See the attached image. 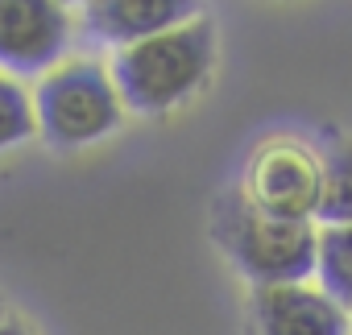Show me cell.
I'll use <instances>...</instances> for the list:
<instances>
[{
  "mask_svg": "<svg viewBox=\"0 0 352 335\" xmlns=\"http://www.w3.org/2000/svg\"><path fill=\"white\" fill-rule=\"evenodd\" d=\"M216 67V30L212 21L195 17L179 30H166L149 42L112 54V83L120 91L124 112L137 116H166L204 91Z\"/></svg>",
  "mask_w": 352,
  "mask_h": 335,
  "instance_id": "obj_1",
  "label": "cell"
},
{
  "mask_svg": "<svg viewBox=\"0 0 352 335\" xmlns=\"http://www.w3.org/2000/svg\"><path fill=\"white\" fill-rule=\"evenodd\" d=\"M212 236L224 249V257L241 269V277L253 281V290L307 286L315 277L319 228L315 224L270 220L257 207H249L241 191H232L216 203Z\"/></svg>",
  "mask_w": 352,
  "mask_h": 335,
  "instance_id": "obj_2",
  "label": "cell"
},
{
  "mask_svg": "<svg viewBox=\"0 0 352 335\" xmlns=\"http://www.w3.org/2000/svg\"><path fill=\"white\" fill-rule=\"evenodd\" d=\"M38 132L54 149H83L112 137L124 120L112 71L96 58H63L34 83Z\"/></svg>",
  "mask_w": 352,
  "mask_h": 335,
  "instance_id": "obj_3",
  "label": "cell"
},
{
  "mask_svg": "<svg viewBox=\"0 0 352 335\" xmlns=\"http://www.w3.org/2000/svg\"><path fill=\"white\" fill-rule=\"evenodd\" d=\"M245 203L270 220L315 224L323 195V157L298 137H270L249 153L245 165Z\"/></svg>",
  "mask_w": 352,
  "mask_h": 335,
  "instance_id": "obj_4",
  "label": "cell"
},
{
  "mask_svg": "<svg viewBox=\"0 0 352 335\" xmlns=\"http://www.w3.org/2000/svg\"><path fill=\"white\" fill-rule=\"evenodd\" d=\"M71 46V13L54 0H0V71L46 75Z\"/></svg>",
  "mask_w": 352,
  "mask_h": 335,
  "instance_id": "obj_5",
  "label": "cell"
},
{
  "mask_svg": "<svg viewBox=\"0 0 352 335\" xmlns=\"http://www.w3.org/2000/svg\"><path fill=\"white\" fill-rule=\"evenodd\" d=\"M187 21H195L191 0H91L79 9L83 34L112 50H129Z\"/></svg>",
  "mask_w": 352,
  "mask_h": 335,
  "instance_id": "obj_6",
  "label": "cell"
},
{
  "mask_svg": "<svg viewBox=\"0 0 352 335\" xmlns=\"http://www.w3.org/2000/svg\"><path fill=\"white\" fill-rule=\"evenodd\" d=\"M253 327L257 335H352V314L307 281L253 290Z\"/></svg>",
  "mask_w": 352,
  "mask_h": 335,
  "instance_id": "obj_7",
  "label": "cell"
},
{
  "mask_svg": "<svg viewBox=\"0 0 352 335\" xmlns=\"http://www.w3.org/2000/svg\"><path fill=\"white\" fill-rule=\"evenodd\" d=\"M323 157V195L315 224H352V137H336L319 149Z\"/></svg>",
  "mask_w": 352,
  "mask_h": 335,
  "instance_id": "obj_8",
  "label": "cell"
},
{
  "mask_svg": "<svg viewBox=\"0 0 352 335\" xmlns=\"http://www.w3.org/2000/svg\"><path fill=\"white\" fill-rule=\"evenodd\" d=\"M315 277L331 302H340L344 310L352 306V224H323L319 228Z\"/></svg>",
  "mask_w": 352,
  "mask_h": 335,
  "instance_id": "obj_9",
  "label": "cell"
},
{
  "mask_svg": "<svg viewBox=\"0 0 352 335\" xmlns=\"http://www.w3.org/2000/svg\"><path fill=\"white\" fill-rule=\"evenodd\" d=\"M38 132V116H34V91L0 71V153L30 141Z\"/></svg>",
  "mask_w": 352,
  "mask_h": 335,
  "instance_id": "obj_10",
  "label": "cell"
},
{
  "mask_svg": "<svg viewBox=\"0 0 352 335\" xmlns=\"http://www.w3.org/2000/svg\"><path fill=\"white\" fill-rule=\"evenodd\" d=\"M0 335H34L17 314H5V319H0Z\"/></svg>",
  "mask_w": 352,
  "mask_h": 335,
  "instance_id": "obj_11",
  "label": "cell"
},
{
  "mask_svg": "<svg viewBox=\"0 0 352 335\" xmlns=\"http://www.w3.org/2000/svg\"><path fill=\"white\" fill-rule=\"evenodd\" d=\"M348 314H352V306H348Z\"/></svg>",
  "mask_w": 352,
  "mask_h": 335,
  "instance_id": "obj_12",
  "label": "cell"
},
{
  "mask_svg": "<svg viewBox=\"0 0 352 335\" xmlns=\"http://www.w3.org/2000/svg\"><path fill=\"white\" fill-rule=\"evenodd\" d=\"M0 319H5V314H0Z\"/></svg>",
  "mask_w": 352,
  "mask_h": 335,
  "instance_id": "obj_13",
  "label": "cell"
}]
</instances>
